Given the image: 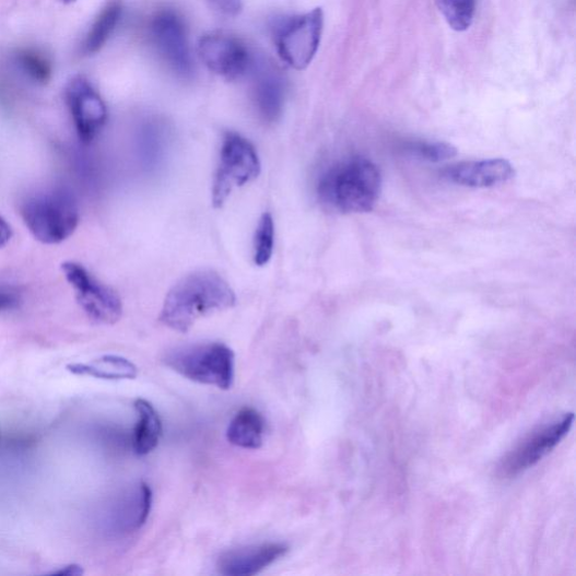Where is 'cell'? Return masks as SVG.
Returning <instances> with one entry per match:
<instances>
[{"instance_id":"cell-1","label":"cell","mask_w":576,"mask_h":576,"mask_svg":"<svg viewBox=\"0 0 576 576\" xmlns=\"http://www.w3.org/2000/svg\"><path fill=\"white\" fill-rule=\"evenodd\" d=\"M236 301L235 291L221 275L198 271L169 291L160 320L175 331L187 332L201 318L232 309Z\"/></svg>"},{"instance_id":"cell-2","label":"cell","mask_w":576,"mask_h":576,"mask_svg":"<svg viewBox=\"0 0 576 576\" xmlns=\"http://www.w3.org/2000/svg\"><path fill=\"white\" fill-rule=\"evenodd\" d=\"M380 190V172L373 162L364 157L337 164L321 177L318 186L320 201L341 214L372 211Z\"/></svg>"},{"instance_id":"cell-3","label":"cell","mask_w":576,"mask_h":576,"mask_svg":"<svg viewBox=\"0 0 576 576\" xmlns=\"http://www.w3.org/2000/svg\"><path fill=\"white\" fill-rule=\"evenodd\" d=\"M21 215L33 237L46 245L61 244L80 224V208L66 189H50L28 197Z\"/></svg>"},{"instance_id":"cell-4","label":"cell","mask_w":576,"mask_h":576,"mask_svg":"<svg viewBox=\"0 0 576 576\" xmlns=\"http://www.w3.org/2000/svg\"><path fill=\"white\" fill-rule=\"evenodd\" d=\"M187 379L216 387L232 389L235 381V353L226 344L210 342L175 350L164 360Z\"/></svg>"},{"instance_id":"cell-5","label":"cell","mask_w":576,"mask_h":576,"mask_svg":"<svg viewBox=\"0 0 576 576\" xmlns=\"http://www.w3.org/2000/svg\"><path fill=\"white\" fill-rule=\"evenodd\" d=\"M260 171V161L252 143L238 133H226L213 183V205L223 207L234 189L255 180Z\"/></svg>"},{"instance_id":"cell-6","label":"cell","mask_w":576,"mask_h":576,"mask_svg":"<svg viewBox=\"0 0 576 576\" xmlns=\"http://www.w3.org/2000/svg\"><path fill=\"white\" fill-rule=\"evenodd\" d=\"M61 270L74 291L77 303L92 321L106 326L120 321L124 305L117 292L96 280L81 263L66 261Z\"/></svg>"},{"instance_id":"cell-7","label":"cell","mask_w":576,"mask_h":576,"mask_svg":"<svg viewBox=\"0 0 576 576\" xmlns=\"http://www.w3.org/2000/svg\"><path fill=\"white\" fill-rule=\"evenodd\" d=\"M324 24L321 9L292 17L283 24L277 36L282 60L296 70L309 67L319 50Z\"/></svg>"},{"instance_id":"cell-8","label":"cell","mask_w":576,"mask_h":576,"mask_svg":"<svg viewBox=\"0 0 576 576\" xmlns=\"http://www.w3.org/2000/svg\"><path fill=\"white\" fill-rule=\"evenodd\" d=\"M66 101L77 134L85 144L92 143L107 122L104 101L83 75H77L69 82Z\"/></svg>"},{"instance_id":"cell-9","label":"cell","mask_w":576,"mask_h":576,"mask_svg":"<svg viewBox=\"0 0 576 576\" xmlns=\"http://www.w3.org/2000/svg\"><path fill=\"white\" fill-rule=\"evenodd\" d=\"M150 33L153 46L173 71L189 77L193 72V62L183 20L173 11L160 12L151 22Z\"/></svg>"},{"instance_id":"cell-10","label":"cell","mask_w":576,"mask_h":576,"mask_svg":"<svg viewBox=\"0 0 576 576\" xmlns=\"http://www.w3.org/2000/svg\"><path fill=\"white\" fill-rule=\"evenodd\" d=\"M199 55L211 71L227 81L239 79L252 63L249 51L238 38L223 33L204 35Z\"/></svg>"},{"instance_id":"cell-11","label":"cell","mask_w":576,"mask_h":576,"mask_svg":"<svg viewBox=\"0 0 576 576\" xmlns=\"http://www.w3.org/2000/svg\"><path fill=\"white\" fill-rule=\"evenodd\" d=\"M573 419V413H568L552 426L536 432L524 440L504 459L501 468L503 475L512 478L539 463L565 437Z\"/></svg>"},{"instance_id":"cell-12","label":"cell","mask_w":576,"mask_h":576,"mask_svg":"<svg viewBox=\"0 0 576 576\" xmlns=\"http://www.w3.org/2000/svg\"><path fill=\"white\" fill-rule=\"evenodd\" d=\"M440 176L449 183L471 187L489 188L505 184L514 178L515 168L507 160L463 162L447 166Z\"/></svg>"},{"instance_id":"cell-13","label":"cell","mask_w":576,"mask_h":576,"mask_svg":"<svg viewBox=\"0 0 576 576\" xmlns=\"http://www.w3.org/2000/svg\"><path fill=\"white\" fill-rule=\"evenodd\" d=\"M289 550V546L282 543H265L232 550L220 556L218 569L226 576H252L281 560Z\"/></svg>"},{"instance_id":"cell-14","label":"cell","mask_w":576,"mask_h":576,"mask_svg":"<svg viewBox=\"0 0 576 576\" xmlns=\"http://www.w3.org/2000/svg\"><path fill=\"white\" fill-rule=\"evenodd\" d=\"M254 97L262 119L277 121L283 111L285 83L282 75L270 64H261L256 72Z\"/></svg>"},{"instance_id":"cell-15","label":"cell","mask_w":576,"mask_h":576,"mask_svg":"<svg viewBox=\"0 0 576 576\" xmlns=\"http://www.w3.org/2000/svg\"><path fill=\"white\" fill-rule=\"evenodd\" d=\"M138 422L133 434V449L140 456H145L157 448L163 435V424L158 412L143 399L134 403Z\"/></svg>"},{"instance_id":"cell-16","label":"cell","mask_w":576,"mask_h":576,"mask_svg":"<svg viewBox=\"0 0 576 576\" xmlns=\"http://www.w3.org/2000/svg\"><path fill=\"white\" fill-rule=\"evenodd\" d=\"M265 434V420L254 408L242 409L230 422L226 431L228 443L244 448L258 449L261 447Z\"/></svg>"},{"instance_id":"cell-17","label":"cell","mask_w":576,"mask_h":576,"mask_svg":"<svg viewBox=\"0 0 576 576\" xmlns=\"http://www.w3.org/2000/svg\"><path fill=\"white\" fill-rule=\"evenodd\" d=\"M67 369L73 375L108 380L134 379L138 376V367L131 361L114 355L102 356L90 363L70 364Z\"/></svg>"},{"instance_id":"cell-18","label":"cell","mask_w":576,"mask_h":576,"mask_svg":"<svg viewBox=\"0 0 576 576\" xmlns=\"http://www.w3.org/2000/svg\"><path fill=\"white\" fill-rule=\"evenodd\" d=\"M122 7L120 3L109 4L97 17L90 33L87 34L84 43L83 51L85 55H95L102 50V48L109 40V37L114 33L115 28L118 27L121 16Z\"/></svg>"},{"instance_id":"cell-19","label":"cell","mask_w":576,"mask_h":576,"mask_svg":"<svg viewBox=\"0 0 576 576\" xmlns=\"http://www.w3.org/2000/svg\"><path fill=\"white\" fill-rule=\"evenodd\" d=\"M438 11L450 28L465 32L474 21L478 0H435Z\"/></svg>"},{"instance_id":"cell-20","label":"cell","mask_w":576,"mask_h":576,"mask_svg":"<svg viewBox=\"0 0 576 576\" xmlns=\"http://www.w3.org/2000/svg\"><path fill=\"white\" fill-rule=\"evenodd\" d=\"M275 244V224L272 214L265 213L259 220L254 240V261L262 267L271 261Z\"/></svg>"},{"instance_id":"cell-21","label":"cell","mask_w":576,"mask_h":576,"mask_svg":"<svg viewBox=\"0 0 576 576\" xmlns=\"http://www.w3.org/2000/svg\"><path fill=\"white\" fill-rule=\"evenodd\" d=\"M412 157L431 163H443L457 156V148L443 141H412L402 146Z\"/></svg>"},{"instance_id":"cell-22","label":"cell","mask_w":576,"mask_h":576,"mask_svg":"<svg viewBox=\"0 0 576 576\" xmlns=\"http://www.w3.org/2000/svg\"><path fill=\"white\" fill-rule=\"evenodd\" d=\"M17 61L34 82L45 85L51 80V64L43 55L32 50H23L17 55Z\"/></svg>"},{"instance_id":"cell-23","label":"cell","mask_w":576,"mask_h":576,"mask_svg":"<svg viewBox=\"0 0 576 576\" xmlns=\"http://www.w3.org/2000/svg\"><path fill=\"white\" fill-rule=\"evenodd\" d=\"M22 302V295L16 287L0 285V313L15 310Z\"/></svg>"},{"instance_id":"cell-24","label":"cell","mask_w":576,"mask_h":576,"mask_svg":"<svg viewBox=\"0 0 576 576\" xmlns=\"http://www.w3.org/2000/svg\"><path fill=\"white\" fill-rule=\"evenodd\" d=\"M208 2L212 9L226 16L238 15L244 7V0H208Z\"/></svg>"},{"instance_id":"cell-25","label":"cell","mask_w":576,"mask_h":576,"mask_svg":"<svg viewBox=\"0 0 576 576\" xmlns=\"http://www.w3.org/2000/svg\"><path fill=\"white\" fill-rule=\"evenodd\" d=\"M12 238V226L3 216H0V249L5 248Z\"/></svg>"},{"instance_id":"cell-26","label":"cell","mask_w":576,"mask_h":576,"mask_svg":"<svg viewBox=\"0 0 576 576\" xmlns=\"http://www.w3.org/2000/svg\"><path fill=\"white\" fill-rule=\"evenodd\" d=\"M84 568L79 564H70L64 566L56 572H52L51 575L57 576H82L84 575Z\"/></svg>"},{"instance_id":"cell-27","label":"cell","mask_w":576,"mask_h":576,"mask_svg":"<svg viewBox=\"0 0 576 576\" xmlns=\"http://www.w3.org/2000/svg\"><path fill=\"white\" fill-rule=\"evenodd\" d=\"M60 2L64 5H71L75 2H79V0H60Z\"/></svg>"},{"instance_id":"cell-28","label":"cell","mask_w":576,"mask_h":576,"mask_svg":"<svg viewBox=\"0 0 576 576\" xmlns=\"http://www.w3.org/2000/svg\"><path fill=\"white\" fill-rule=\"evenodd\" d=\"M0 437H2V430H0Z\"/></svg>"}]
</instances>
